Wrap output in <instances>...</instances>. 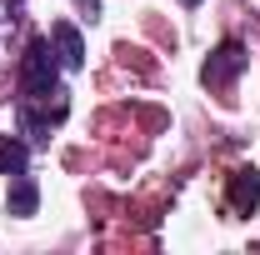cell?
Listing matches in <instances>:
<instances>
[{
  "label": "cell",
  "mask_w": 260,
  "mask_h": 255,
  "mask_svg": "<svg viewBox=\"0 0 260 255\" xmlns=\"http://www.w3.org/2000/svg\"><path fill=\"white\" fill-rule=\"evenodd\" d=\"M20 80H25V95L30 100H50L55 90V55H50V40H30L25 65H20Z\"/></svg>",
  "instance_id": "obj_1"
},
{
  "label": "cell",
  "mask_w": 260,
  "mask_h": 255,
  "mask_svg": "<svg viewBox=\"0 0 260 255\" xmlns=\"http://www.w3.org/2000/svg\"><path fill=\"white\" fill-rule=\"evenodd\" d=\"M245 60H250V55H245V45L225 40V45H220V50L205 60V85H230V80L245 70Z\"/></svg>",
  "instance_id": "obj_2"
},
{
  "label": "cell",
  "mask_w": 260,
  "mask_h": 255,
  "mask_svg": "<svg viewBox=\"0 0 260 255\" xmlns=\"http://www.w3.org/2000/svg\"><path fill=\"white\" fill-rule=\"evenodd\" d=\"M230 205L245 210V215L260 205V170H255V165H240V170L230 175Z\"/></svg>",
  "instance_id": "obj_3"
},
{
  "label": "cell",
  "mask_w": 260,
  "mask_h": 255,
  "mask_svg": "<svg viewBox=\"0 0 260 255\" xmlns=\"http://www.w3.org/2000/svg\"><path fill=\"white\" fill-rule=\"evenodd\" d=\"M55 50H60L65 70H80L85 65V45H80V30L75 25H55Z\"/></svg>",
  "instance_id": "obj_4"
},
{
  "label": "cell",
  "mask_w": 260,
  "mask_h": 255,
  "mask_svg": "<svg viewBox=\"0 0 260 255\" xmlns=\"http://www.w3.org/2000/svg\"><path fill=\"white\" fill-rule=\"evenodd\" d=\"M25 160H30V150L20 140L0 135V175H25Z\"/></svg>",
  "instance_id": "obj_5"
},
{
  "label": "cell",
  "mask_w": 260,
  "mask_h": 255,
  "mask_svg": "<svg viewBox=\"0 0 260 255\" xmlns=\"http://www.w3.org/2000/svg\"><path fill=\"white\" fill-rule=\"evenodd\" d=\"M35 205H40V190L20 175V180H15V190H10V215H30Z\"/></svg>",
  "instance_id": "obj_6"
},
{
  "label": "cell",
  "mask_w": 260,
  "mask_h": 255,
  "mask_svg": "<svg viewBox=\"0 0 260 255\" xmlns=\"http://www.w3.org/2000/svg\"><path fill=\"white\" fill-rule=\"evenodd\" d=\"M185 5H200V0H185Z\"/></svg>",
  "instance_id": "obj_7"
}]
</instances>
